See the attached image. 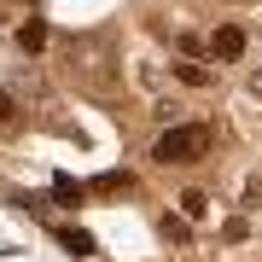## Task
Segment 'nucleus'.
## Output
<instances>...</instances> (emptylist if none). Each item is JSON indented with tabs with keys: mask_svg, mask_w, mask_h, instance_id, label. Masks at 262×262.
Masks as SVG:
<instances>
[{
	"mask_svg": "<svg viewBox=\"0 0 262 262\" xmlns=\"http://www.w3.org/2000/svg\"><path fill=\"white\" fill-rule=\"evenodd\" d=\"M210 146H215V134L204 128V122H175V128L158 134L151 158L158 163H198V158H210Z\"/></svg>",
	"mask_w": 262,
	"mask_h": 262,
	"instance_id": "1",
	"label": "nucleus"
},
{
	"mask_svg": "<svg viewBox=\"0 0 262 262\" xmlns=\"http://www.w3.org/2000/svg\"><path fill=\"white\" fill-rule=\"evenodd\" d=\"M210 53L222 58V64H233V58L245 53V29H239V24H222V29L210 35Z\"/></svg>",
	"mask_w": 262,
	"mask_h": 262,
	"instance_id": "2",
	"label": "nucleus"
},
{
	"mask_svg": "<svg viewBox=\"0 0 262 262\" xmlns=\"http://www.w3.org/2000/svg\"><path fill=\"white\" fill-rule=\"evenodd\" d=\"M18 47H24V53H41V47H47V24H41V18H29V24L18 29Z\"/></svg>",
	"mask_w": 262,
	"mask_h": 262,
	"instance_id": "3",
	"label": "nucleus"
},
{
	"mask_svg": "<svg viewBox=\"0 0 262 262\" xmlns=\"http://www.w3.org/2000/svg\"><path fill=\"white\" fill-rule=\"evenodd\" d=\"M58 245H64V251H76V256H94V239L76 233V227H58Z\"/></svg>",
	"mask_w": 262,
	"mask_h": 262,
	"instance_id": "4",
	"label": "nucleus"
},
{
	"mask_svg": "<svg viewBox=\"0 0 262 262\" xmlns=\"http://www.w3.org/2000/svg\"><path fill=\"white\" fill-rule=\"evenodd\" d=\"M181 215H187V222H204V215H210V198L204 192H181Z\"/></svg>",
	"mask_w": 262,
	"mask_h": 262,
	"instance_id": "5",
	"label": "nucleus"
},
{
	"mask_svg": "<svg viewBox=\"0 0 262 262\" xmlns=\"http://www.w3.org/2000/svg\"><path fill=\"white\" fill-rule=\"evenodd\" d=\"M175 76H181L187 88H204V82H210V70H204V64H175Z\"/></svg>",
	"mask_w": 262,
	"mask_h": 262,
	"instance_id": "6",
	"label": "nucleus"
},
{
	"mask_svg": "<svg viewBox=\"0 0 262 262\" xmlns=\"http://www.w3.org/2000/svg\"><path fill=\"white\" fill-rule=\"evenodd\" d=\"M0 122H12V94L0 88Z\"/></svg>",
	"mask_w": 262,
	"mask_h": 262,
	"instance_id": "7",
	"label": "nucleus"
},
{
	"mask_svg": "<svg viewBox=\"0 0 262 262\" xmlns=\"http://www.w3.org/2000/svg\"><path fill=\"white\" fill-rule=\"evenodd\" d=\"M256 94H262V70H256Z\"/></svg>",
	"mask_w": 262,
	"mask_h": 262,
	"instance_id": "8",
	"label": "nucleus"
}]
</instances>
